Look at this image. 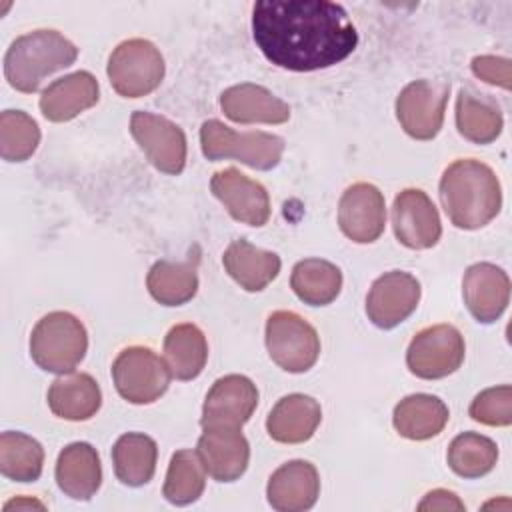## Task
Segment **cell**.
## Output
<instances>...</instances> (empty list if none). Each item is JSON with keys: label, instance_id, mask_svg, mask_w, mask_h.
<instances>
[{"label": "cell", "instance_id": "4fadbf2b", "mask_svg": "<svg viewBox=\"0 0 512 512\" xmlns=\"http://www.w3.org/2000/svg\"><path fill=\"white\" fill-rule=\"evenodd\" d=\"M420 302V282L402 270H392L374 280L366 296V314L382 330L404 322Z\"/></svg>", "mask_w": 512, "mask_h": 512}, {"label": "cell", "instance_id": "30bf717a", "mask_svg": "<svg viewBox=\"0 0 512 512\" xmlns=\"http://www.w3.org/2000/svg\"><path fill=\"white\" fill-rule=\"evenodd\" d=\"M450 84L414 80L396 98V118L404 132L416 140H432L444 122Z\"/></svg>", "mask_w": 512, "mask_h": 512}, {"label": "cell", "instance_id": "2e32d148", "mask_svg": "<svg viewBox=\"0 0 512 512\" xmlns=\"http://www.w3.org/2000/svg\"><path fill=\"white\" fill-rule=\"evenodd\" d=\"M210 190L234 220L248 226H264L268 222L270 198L266 188L238 168L216 172L210 180Z\"/></svg>", "mask_w": 512, "mask_h": 512}, {"label": "cell", "instance_id": "4dcf8cb0", "mask_svg": "<svg viewBox=\"0 0 512 512\" xmlns=\"http://www.w3.org/2000/svg\"><path fill=\"white\" fill-rule=\"evenodd\" d=\"M150 296L164 306H180L194 298L198 290L196 264L186 262H168L158 260L146 278Z\"/></svg>", "mask_w": 512, "mask_h": 512}, {"label": "cell", "instance_id": "1f68e13d", "mask_svg": "<svg viewBox=\"0 0 512 512\" xmlns=\"http://www.w3.org/2000/svg\"><path fill=\"white\" fill-rule=\"evenodd\" d=\"M44 466V448L24 432H2L0 436V472L16 482H34Z\"/></svg>", "mask_w": 512, "mask_h": 512}, {"label": "cell", "instance_id": "8fae6325", "mask_svg": "<svg viewBox=\"0 0 512 512\" xmlns=\"http://www.w3.org/2000/svg\"><path fill=\"white\" fill-rule=\"evenodd\" d=\"M258 404L256 384L240 374L218 378L206 394L200 424L204 430H240Z\"/></svg>", "mask_w": 512, "mask_h": 512}, {"label": "cell", "instance_id": "ac0fdd59", "mask_svg": "<svg viewBox=\"0 0 512 512\" xmlns=\"http://www.w3.org/2000/svg\"><path fill=\"white\" fill-rule=\"evenodd\" d=\"M320 494V478L314 464L306 460H290L272 472L266 496L278 512H302L316 504Z\"/></svg>", "mask_w": 512, "mask_h": 512}, {"label": "cell", "instance_id": "ffe728a7", "mask_svg": "<svg viewBox=\"0 0 512 512\" xmlns=\"http://www.w3.org/2000/svg\"><path fill=\"white\" fill-rule=\"evenodd\" d=\"M220 108L238 124H282L290 118V106L258 84H236L222 92Z\"/></svg>", "mask_w": 512, "mask_h": 512}, {"label": "cell", "instance_id": "9a60e30c", "mask_svg": "<svg viewBox=\"0 0 512 512\" xmlns=\"http://www.w3.org/2000/svg\"><path fill=\"white\" fill-rule=\"evenodd\" d=\"M338 224L352 242L370 244L378 240L386 224L382 192L368 182L348 186L338 204Z\"/></svg>", "mask_w": 512, "mask_h": 512}, {"label": "cell", "instance_id": "74e56055", "mask_svg": "<svg viewBox=\"0 0 512 512\" xmlns=\"http://www.w3.org/2000/svg\"><path fill=\"white\" fill-rule=\"evenodd\" d=\"M464 502L450 490L436 488L424 496V500L418 504V510H464Z\"/></svg>", "mask_w": 512, "mask_h": 512}, {"label": "cell", "instance_id": "f35d334b", "mask_svg": "<svg viewBox=\"0 0 512 512\" xmlns=\"http://www.w3.org/2000/svg\"><path fill=\"white\" fill-rule=\"evenodd\" d=\"M12 508H16V510H30V508L44 510V504L38 502V500H34V498H16V500H10V502L4 504V512L12 510Z\"/></svg>", "mask_w": 512, "mask_h": 512}, {"label": "cell", "instance_id": "4316f807", "mask_svg": "<svg viewBox=\"0 0 512 512\" xmlns=\"http://www.w3.org/2000/svg\"><path fill=\"white\" fill-rule=\"evenodd\" d=\"M206 358V336L196 324H176L168 330L164 338V362L174 378H196L204 370Z\"/></svg>", "mask_w": 512, "mask_h": 512}, {"label": "cell", "instance_id": "44dd1931", "mask_svg": "<svg viewBox=\"0 0 512 512\" xmlns=\"http://www.w3.org/2000/svg\"><path fill=\"white\" fill-rule=\"evenodd\" d=\"M98 80L90 72H74L54 80L40 96V110L50 122H68L98 102Z\"/></svg>", "mask_w": 512, "mask_h": 512}, {"label": "cell", "instance_id": "e575fe53", "mask_svg": "<svg viewBox=\"0 0 512 512\" xmlns=\"http://www.w3.org/2000/svg\"><path fill=\"white\" fill-rule=\"evenodd\" d=\"M40 144V128L32 116L22 110H4L0 114V156L8 162L28 160Z\"/></svg>", "mask_w": 512, "mask_h": 512}, {"label": "cell", "instance_id": "83f0119b", "mask_svg": "<svg viewBox=\"0 0 512 512\" xmlns=\"http://www.w3.org/2000/svg\"><path fill=\"white\" fill-rule=\"evenodd\" d=\"M156 442L140 432L122 434L112 448V462L118 480L126 486H144L156 470Z\"/></svg>", "mask_w": 512, "mask_h": 512}, {"label": "cell", "instance_id": "7a4b0ae2", "mask_svg": "<svg viewBox=\"0 0 512 512\" xmlns=\"http://www.w3.org/2000/svg\"><path fill=\"white\" fill-rule=\"evenodd\" d=\"M440 202L456 228H482L500 212V180L494 170L480 160H454L440 178Z\"/></svg>", "mask_w": 512, "mask_h": 512}, {"label": "cell", "instance_id": "cb8c5ba5", "mask_svg": "<svg viewBox=\"0 0 512 512\" xmlns=\"http://www.w3.org/2000/svg\"><path fill=\"white\" fill-rule=\"evenodd\" d=\"M102 404V392L98 382L86 374L76 372L60 376L52 382L48 390L50 410L64 420L80 422L92 418Z\"/></svg>", "mask_w": 512, "mask_h": 512}, {"label": "cell", "instance_id": "6da1fadb", "mask_svg": "<svg viewBox=\"0 0 512 512\" xmlns=\"http://www.w3.org/2000/svg\"><path fill=\"white\" fill-rule=\"evenodd\" d=\"M252 34L272 64L292 72L334 66L358 44L346 10L326 0H260L252 8Z\"/></svg>", "mask_w": 512, "mask_h": 512}, {"label": "cell", "instance_id": "7c38bea8", "mask_svg": "<svg viewBox=\"0 0 512 512\" xmlns=\"http://www.w3.org/2000/svg\"><path fill=\"white\" fill-rule=\"evenodd\" d=\"M130 132L146 158L164 174H180L186 164V136L180 126L164 116L136 110Z\"/></svg>", "mask_w": 512, "mask_h": 512}, {"label": "cell", "instance_id": "3957f363", "mask_svg": "<svg viewBox=\"0 0 512 512\" xmlns=\"http://www.w3.org/2000/svg\"><path fill=\"white\" fill-rule=\"evenodd\" d=\"M76 56L78 48L60 32L32 30L10 44L4 56V74L12 88L32 94L46 76L68 68Z\"/></svg>", "mask_w": 512, "mask_h": 512}, {"label": "cell", "instance_id": "d6986e66", "mask_svg": "<svg viewBox=\"0 0 512 512\" xmlns=\"http://www.w3.org/2000/svg\"><path fill=\"white\" fill-rule=\"evenodd\" d=\"M196 452L208 476L218 482H232L240 478L250 460V446L240 430H204L198 438Z\"/></svg>", "mask_w": 512, "mask_h": 512}, {"label": "cell", "instance_id": "e0dca14e", "mask_svg": "<svg viewBox=\"0 0 512 512\" xmlns=\"http://www.w3.org/2000/svg\"><path fill=\"white\" fill-rule=\"evenodd\" d=\"M462 296L466 308L478 322L492 324L502 316L510 300L508 274L490 262L472 264L464 272Z\"/></svg>", "mask_w": 512, "mask_h": 512}, {"label": "cell", "instance_id": "7402d4cb", "mask_svg": "<svg viewBox=\"0 0 512 512\" xmlns=\"http://www.w3.org/2000/svg\"><path fill=\"white\" fill-rule=\"evenodd\" d=\"M322 420L320 404L306 394H288L276 402L266 418V430L272 440L282 444H300L312 438Z\"/></svg>", "mask_w": 512, "mask_h": 512}, {"label": "cell", "instance_id": "484cf974", "mask_svg": "<svg viewBox=\"0 0 512 512\" xmlns=\"http://www.w3.org/2000/svg\"><path fill=\"white\" fill-rule=\"evenodd\" d=\"M448 418V406L432 394L406 396L396 404L392 414L396 432L408 440H428L438 436Z\"/></svg>", "mask_w": 512, "mask_h": 512}, {"label": "cell", "instance_id": "836d02e7", "mask_svg": "<svg viewBox=\"0 0 512 512\" xmlns=\"http://www.w3.org/2000/svg\"><path fill=\"white\" fill-rule=\"evenodd\" d=\"M206 484V470L198 452L178 450L172 454L166 480H164V498L176 506H186L196 502Z\"/></svg>", "mask_w": 512, "mask_h": 512}, {"label": "cell", "instance_id": "f1b7e54d", "mask_svg": "<svg viewBox=\"0 0 512 512\" xmlns=\"http://www.w3.org/2000/svg\"><path fill=\"white\" fill-rule=\"evenodd\" d=\"M290 286L304 304L326 306L340 294L342 272L328 260L306 258L292 268Z\"/></svg>", "mask_w": 512, "mask_h": 512}, {"label": "cell", "instance_id": "8992f818", "mask_svg": "<svg viewBox=\"0 0 512 512\" xmlns=\"http://www.w3.org/2000/svg\"><path fill=\"white\" fill-rule=\"evenodd\" d=\"M106 72L112 88L120 96L140 98L156 90L162 82L164 58L150 40L130 38L114 48Z\"/></svg>", "mask_w": 512, "mask_h": 512}, {"label": "cell", "instance_id": "d6a6232c", "mask_svg": "<svg viewBox=\"0 0 512 512\" xmlns=\"http://www.w3.org/2000/svg\"><path fill=\"white\" fill-rule=\"evenodd\" d=\"M446 460L454 474L462 478H480L496 466L498 446L488 436L464 432L450 442Z\"/></svg>", "mask_w": 512, "mask_h": 512}, {"label": "cell", "instance_id": "f546056e", "mask_svg": "<svg viewBox=\"0 0 512 512\" xmlns=\"http://www.w3.org/2000/svg\"><path fill=\"white\" fill-rule=\"evenodd\" d=\"M502 112L500 108L472 90L464 88L456 100V128L458 132L474 144H490L502 132Z\"/></svg>", "mask_w": 512, "mask_h": 512}, {"label": "cell", "instance_id": "5bb4252c", "mask_svg": "<svg viewBox=\"0 0 512 512\" xmlns=\"http://www.w3.org/2000/svg\"><path fill=\"white\" fill-rule=\"evenodd\" d=\"M392 226L398 242L412 250L432 248L442 234L438 210L420 188H406L394 198Z\"/></svg>", "mask_w": 512, "mask_h": 512}, {"label": "cell", "instance_id": "ba28073f", "mask_svg": "<svg viewBox=\"0 0 512 512\" xmlns=\"http://www.w3.org/2000/svg\"><path fill=\"white\" fill-rule=\"evenodd\" d=\"M170 376L166 362L148 346H128L112 364L114 386L130 404L158 400L168 390Z\"/></svg>", "mask_w": 512, "mask_h": 512}, {"label": "cell", "instance_id": "52a82bcc", "mask_svg": "<svg viewBox=\"0 0 512 512\" xmlns=\"http://www.w3.org/2000/svg\"><path fill=\"white\" fill-rule=\"evenodd\" d=\"M266 348L286 372L310 370L320 354V338L312 324L290 310H276L266 320Z\"/></svg>", "mask_w": 512, "mask_h": 512}, {"label": "cell", "instance_id": "277c9868", "mask_svg": "<svg viewBox=\"0 0 512 512\" xmlns=\"http://www.w3.org/2000/svg\"><path fill=\"white\" fill-rule=\"evenodd\" d=\"M88 334L70 312H50L38 320L30 336V356L46 372L70 374L84 358Z\"/></svg>", "mask_w": 512, "mask_h": 512}, {"label": "cell", "instance_id": "9c48e42d", "mask_svg": "<svg viewBox=\"0 0 512 512\" xmlns=\"http://www.w3.org/2000/svg\"><path fill=\"white\" fill-rule=\"evenodd\" d=\"M464 338L452 324H436L420 330L406 352L410 372L424 380L444 378L464 362Z\"/></svg>", "mask_w": 512, "mask_h": 512}, {"label": "cell", "instance_id": "5b68a950", "mask_svg": "<svg viewBox=\"0 0 512 512\" xmlns=\"http://www.w3.org/2000/svg\"><path fill=\"white\" fill-rule=\"evenodd\" d=\"M202 154L208 160L234 158L256 170H272L278 166L284 140L268 132H234L220 120H206L200 128Z\"/></svg>", "mask_w": 512, "mask_h": 512}, {"label": "cell", "instance_id": "603a6c76", "mask_svg": "<svg viewBox=\"0 0 512 512\" xmlns=\"http://www.w3.org/2000/svg\"><path fill=\"white\" fill-rule=\"evenodd\" d=\"M58 488L74 500H90L102 482L100 456L88 442L68 444L56 460Z\"/></svg>", "mask_w": 512, "mask_h": 512}, {"label": "cell", "instance_id": "d4e9b609", "mask_svg": "<svg viewBox=\"0 0 512 512\" xmlns=\"http://www.w3.org/2000/svg\"><path fill=\"white\" fill-rule=\"evenodd\" d=\"M226 272L248 292L264 290L280 272V258L274 252L260 250L244 238L234 240L224 256Z\"/></svg>", "mask_w": 512, "mask_h": 512}, {"label": "cell", "instance_id": "d590c367", "mask_svg": "<svg viewBox=\"0 0 512 512\" xmlns=\"http://www.w3.org/2000/svg\"><path fill=\"white\" fill-rule=\"evenodd\" d=\"M472 420L486 426L512 424V388L508 384L482 390L470 404Z\"/></svg>", "mask_w": 512, "mask_h": 512}, {"label": "cell", "instance_id": "8d00e7d4", "mask_svg": "<svg viewBox=\"0 0 512 512\" xmlns=\"http://www.w3.org/2000/svg\"><path fill=\"white\" fill-rule=\"evenodd\" d=\"M472 72L488 82L502 86L504 90H510V80H512V64L508 58H498V56H476L472 60Z\"/></svg>", "mask_w": 512, "mask_h": 512}]
</instances>
